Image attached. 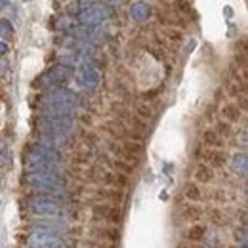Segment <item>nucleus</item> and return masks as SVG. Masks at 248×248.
Returning <instances> with one entry per match:
<instances>
[{
    "label": "nucleus",
    "instance_id": "f257e3e1",
    "mask_svg": "<svg viewBox=\"0 0 248 248\" xmlns=\"http://www.w3.org/2000/svg\"><path fill=\"white\" fill-rule=\"evenodd\" d=\"M60 160L62 156L56 149L46 147V145H34L29 149L25 156V164L31 168V172H52L60 174Z\"/></svg>",
    "mask_w": 248,
    "mask_h": 248
},
{
    "label": "nucleus",
    "instance_id": "f03ea898",
    "mask_svg": "<svg viewBox=\"0 0 248 248\" xmlns=\"http://www.w3.org/2000/svg\"><path fill=\"white\" fill-rule=\"evenodd\" d=\"M44 115H56V117H73V109L77 105L75 93L63 88H54L40 99Z\"/></svg>",
    "mask_w": 248,
    "mask_h": 248
},
{
    "label": "nucleus",
    "instance_id": "7ed1b4c3",
    "mask_svg": "<svg viewBox=\"0 0 248 248\" xmlns=\"http://www.w3.org/2000/svg\"><path fill=\"white\" fill-rule=\"evenodd\" d=\"M73 128V117H56V115H42L38 119V130L46 138H67Z\"/></svg>",
    "mask_w": 248,
    "mask_h": 248
},
{
    "label": "nucleus",
    "instance_id": "20e7f679",
    "mask_svg": "<svg viewBox=\"0 0 248 248\" xmlns=\"http://www.w3.org/2000/svg\"><path fill=\"white\" fill-rule=\"evenodd\" d=\"M23 184L40 191H60L65 187V180L62 174L52 172H29L23 176Z\"/></svg>",
    "mask_w": 248,
    "mask_h": 248
},
{
    "label": "nucleus",
    "instance_id": "39448f33",
    "mask_svg": "<svg viewBox=\"0 0 248 248\" xmlns=\"http://www.w3.org/2000/svg\"><path fill=\"white\" fill-rule=\"evenodd\" d=\"M27 208L32 214H40V216H56L62 214V204L56 202L52 197L48 195H36L27 201Z\"/></svg>",
    "mask_w": 248,
    "mask_h": 248
},
{
    "label": "nucleus",
    "instance_id": "423d86ee",
    "mask_svg": "<svg viewBox=\"0 0 248 248\" xmlns=\"http://www.w3.org/2000/svg\"><path fill=\"white\" fill-rule=\"evenodd\" d=\"M27 247L29 248H63V239L58 233L50 231H32L27 237Z\"/></svg>",
    "mask_w": 248,
    "mask_h": 248
},
{
    "label": "nucleus",
    "instance_id": "0eeeda50",
    "mask_svg": "<svg viewBox=\"0 0 248 248\" xmlns=\"http://www.w3.org/2000/svg\"><path fill=\"white\" fill-rule=\"evenodd\" d=\"M69 75H71L69 67H65V65H56V67H52L42 78H38V84H36V86H52V88L62 86L63 82L69 78Z\"/></svg>",
    "mask_w": 248,
    "mask_h": 248
},
{
    "label": "nucleus",
    "instance_id": "6e6552de",
    "mask_svg": "<svg viewBox=\"0 0 248 248\" xmlns=\"http://www.w3.org/2000/svg\"><path fill=\"white\" fill-rule=\"evenodd\" d=\"M34 225L40 231H50V233H58V235L67 229V221L63 217H56V216H42Z\"/></svg>",
    "mask_w": 248,
    "mask_h": 248
},
{
    "label": "nucleus",
    "instance_id": "1a4fd4ad",
    "mask_svg": "<svg viewBox=\"0 0 248 248\" xmlns=\"http://www.w3.org/2000/svg\"><path fill=\"white\" fill-rule=\"evenodd\" d=\"M77 82L82 88H95L99 84V73L95 69H92V67H82L77 73Z\"/></svg>",
    "mask_w": 248,
    "mask_h": 248
},
{
    "label": "nucleus",
    "instance_id": "9d476101",
    "mask_svg": "<svg viewBox=\"0 0 248 248\" xmlns=\"http://www.w3.org/2000/svg\"><path fill=\"white\" fill-rule=\"evenodd\" d=\"M107 17V12L93 6V8H86V12L80 14V21L86 23V25H95V23H101V19Z\"/></svg>",
    "mask_w": 248,
    "mask_h": 248
},
{
    "label": "nucleus",
    "instance_id": "9b49d317",
    "mask_svg": "<svg viewBox=\"0 0 248 248\" xmlns=\"http://www.w3.org/2000/svg\"><path fill=\"white\" fill-rule=\"evenodd\" d=\"M130 16H132L136 21H145V19L151 16V8H149L147 4H143V2H138V4L132 6Z\"/></svg>",
    "mask_w": 248,
    "mask_h": 248
},
{
    "label": "nucleus",
    "instance_id": "f8f14e48",
    "mask_svg": "<svg viewBox=\"0 0 248 248\" xmlns=\"http://www.w3.org/2000/svg\"><path fill=\"white\" fill-rule=\"evenodd\" d=\"M231 168H233V170H235L237 174L245 176V174H247V155H245V153H239V155L233 156Z\"/></svg>",
    "mask_w": 248,
    "mask_h": 248
},
{
    "label": "nucleus",
    "instance_id": "ddd939ff",
    "mask_svg": "<svg viewBox=\"0 0 248 248\" xmlns=\"http://www.w3.org/2000/svg\"><path fill=\"white\" fill-rule=\"evenodd\" d=\"M12 34H14V27H12V23H10L8 19H0V36L10 38Z\"/></svg>",
    "mask_w": 248,
    "mask_h": 248
},
{
    "label": "nucleus",
    "instance_id": "4468645a",
    "mask_svg": "<svg viewBox=\"0 0 248 248\" xmlns=\"http://www.w3.org/2000/svg\"><path fill=\"white\" fill-rule=\"evenodd\" d=\"M6 52H8V46H6V44H4L2 40H0V56H4Z\"/></svg>",
    "mask_w": 248,
    "mask_h": 248
}]
</instances>
